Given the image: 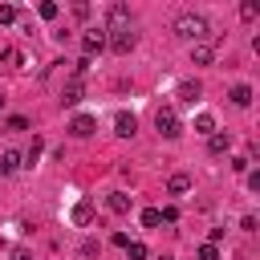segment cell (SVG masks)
Wrapping results in <instances>:
<instances>
[{"mask_svg": "<svg viewBox=\"0 0 260 260\" xmlns=\"http://www.w3.org/2000/svg\"><path fill=\"white\" fill-rule=\"evenodd\" d=\"M171 32L175 37H183V41H191V45H199V41H207L211 32H207V20L199 16V12H179L175 16V24H171Z\"/></svg>", "mask_w": 260, "mask_h": 260, "instance_id": "obj_1", "label": "cell"}, {"mask_svg": "<svg viewBox=\"0 0 260 260\" xmlns=\"http://www.w3.org/2000/svg\"><path fill=\"white\" fill-rule=\"evenodd\" d=\"M154 130H158L162 138H179V134H183V122H179V114H175L171 106H162V110L154 114Z\"/></svg>", "mask_w": 260, "mask_h": 260, "instance_id": "obj_2", "label": "cell"}, {"mask_svg": "<svg viewBox=\"0 0 260 260\" xmlns=\"http://www.w3.org/2000/svg\"><path fill=\"white\" fill-rule=\"evenodd\" d=\"M126 28H130L126 4H110V8H106V32H126Z\"/></svg>", "mask_w": 260, "mask_h": 260, "instance_id": "obj_3", "label": "cell"}, {"mask_svg": "<svg viewBox=\"0 0 260 260\" xmlns=\"http://www.w3.org/2000/svg\"><path fill=\"white\" fill-rule=\"evenodd\" d=\"M106 49H114L118 57H126L130 49H134V32L126 28V32H106Z\"/></svg>", "mask_w": 260, "mask_h": 260, "instance_id": "obj_4", "label": "cell"}, {"mask_svg": "<svg viewBox=\"0 0 260 260\" xmlns=\"http://www.w3.org/2000/svg\"><path fill=\"white\" fill-rule=\"evenodd\" d=\"M81 49H85V57L102 53V49H106V28H85V32H81Z\"/></svg>", "mask_w": 260, "mask_h": 260, "instance_id": "obj_5", "label": "cell"}, {"mask_svg": "<svg viewBox=\"0 0 260 260\" xmlns=\"http://www.w3.org/2000/svg\"><path fill=\"white\" fill-rule=\"evenodd\" d=\"M69 130H73V138H89V134L98 130V118H93V114H77V118L69 122Z\"/></svg>", "mask_w": 260, "mask_h": 260, "instance_id": "obj_6", "label": "cell"}, {"mask_svg": "<svg viewBox=\"0 0 260 260\" xmlns=\"http://www.w3.org/2000/svg\"><path fill=\"white\" fill-rule=\"evenodd\" d=\"M215 61V49H211V41H199V45H191V65H211Z\"/></svg>", "mask_w": 260, "mask_h": 260, "instance_id": "obj_7", "label": "cell"}, {"mask_svg": "<svg viewBox=\"0 0 260 260\" xmlns=\"http://www.w3.org/2000/svg\"><path fill=\"white\" fill-rule=\"evenodd\" d=\"M20 167H24V154L20 150H4L0 154V175H16Z\"/></svg>", "mask_w": 260, "mask_h": 260, "instance_id": "obj_8", "label": "cell"}, {"mask_svg": "<svg viewBox=\"0 0 260 260\" xmlns=\"http://www.w3.org/2000/svg\"><path fill=\"white\" fill-rule=\"evenodd\" d=\"M134 130H138L134 114H126V110H122V114L114 118V134H122V138H134Z\"/></svg>", "mask_w": 260, "mask_h": 260, "instance_id": "obj_9", "label": "cell"}, {"mask_svg": "<svg viewBox=\"0 0 260 260\" xmlns=\"http://www.w3.org/2000/svg\"><path fill=\"white\" fill-rule=\"evenodd\" d=\"M207 150H211V154H228V150H232V134H223V130L207 134Z\"/></svg>", "mask_w": 260, "mask_h": 260, "instance_id": "obj_10", "label": "cell"}, {"mask_svg": "<svg viewBox=\"0 0 260 260\" xmlns=\"http://www.w3.org/2000/svg\"><path fill=\"white\" fill-rule=\"evenodd\" d=\"M69 219H73L77 228H89V223H93V203H89V199H81V203L73 207V215H69Z\"/></svg>", "mask_w": 260, "mask_h": 260, "instance_id": "obj_11", "label": "cell"}, {"mask_svg": "<svg viewBox=\"0 0 260 260\" xmlns=\"http://www.w3.org/2000/svg\"><path fill=\"white\" fill-rule=\"evenodd\" d=\"M167 191H171V195H187V191H191V175H183V171H175V175L167 179Z\"/></svg>", "mask_w": 260, "mask_h": 260, "instance_id": "obj_12", "label": "cell"}, {"mask_svg": "<svg viewBox=\"0 0 260 260\" xmlns=\"http://www.w3.org/2000/svg\"><path fill=\"white\" fill-rule=\"evenodd\" d=\"M106 207H110L114 215H126V211H130V195H122V191H110V195H106Z\"/></svg>", "mask_w": 260, "mask_h": 260, "instance_id": "obj_13", "label": "cell"}, {"mask_svg": "<svg viewBox=\"0 0 260 260\" xmlns=\"http://www.w3.org/2000/svg\"><path fill=\"white\" fill-rule=\"evenodd\" d=\"M81 102V81L73 77V81H65V89H61V106H77Z\"/></svg>", "mask_w": 260, "mask_h": 260, "instance_id": "obj_14", "label": "cell"}, {"mask_svg": "<svg viewBox=\"0 0 260 260\" xmlns=\"http://www.w3.org/2000/svg\"><path fill=\"white\" fill-rule=\"evenodd\" d=\"M199 93H203V85H199V81H179V102H187V106H191Z\"/></svg>", "mask_w": 260, "mask_h": 260, "instance_id": "obj_15", "label": "cell"}, {"mask_svg": "<svg viewBox=\"0 0 260 260\" xmlns=\"http://www.w3.org/2000/svg\"><path fill=\"white\" fill-rule=\"evenodd\" d=\"M228 98H232V106H240V110H244V106H252V85H232V93H228Z\"/></svg>", "mask_w": 260, "mask_h": 260, "instance_id": "obj_16", "label": "cell"}, {"mask_svg": "<svg viewBox=\"0 0 260 260\" xmlns=\"http://www.w3.org/2000/svg\"><path fill=\"white\" fill-rule=\"evenodd\" d=\"M195 134H215V114H195Z\"/></svg>", "mask_w": 260, "mask_h": 260, "instance_id": "obj_17", "label": "cell"}, {"mask_svg": "<svg viewBox=\"0 0 260 260\" xmlns=\"http://www.w3.org/2000/svg\"><path fill=\"white\" fill-rule=\"evenodd\" d=\"M77 256H81V260H102V244H98V240H81Z\"/></svg>", "mask_w": 260, "mask_h": 260, "instance_id": "obj_18", "label": "cell"}, {"mask_svg": "<svg viewBox=\"0 0 260 260\" xmlns=\"http://www.w3.org/2000/svg\"><path fill=\"white\" fill-rule=\"evenodd\" d=\"M0 61H4V65H12V69H16V65H24L20 49H0Z\"/></svg>", "mask_w": 260, "mask_h": 260, "instance_id": "obj_19", "label": "cell"}, {"mask_svg": "<svg viewBox=\"0 0 260 260\" xmlns=\"http://www.w3.org/2000/svg\"><path fill=\"white\" fill-rule=\"evenodd\" d=\"M158 223H162L158 207H146V211H142V228H158Z\"/></svg>", "mask_w": 260, "mask_h": 260, "instance_id": "obj_20", "label": "cell"}, {"mask_svg": "<svg viewBox=\"0 0 260 260\" xmlns=\"http://www.w3.org/2000/svg\"><path fill=\"white\" fill-rule=\"evenodd\" d=\"M126 256H130V260H146V244L130 240V244H126Z\"/></svg>", "mask_w": 260, "mask_h": 260, "instance_id": "obj_21", "label": "cell"}, {"mask_svg": "<svg viewBox=\"0 0 260 260\" xmlns=\"http://www.w3.org/2000/svg\"><path fill=\"white\" fill-rule=\"evenodd\" d=\"M37 12H41V20H53V16H57V12H61V8H57V4H53V0H45V4H41V8H37Z\"/></svg>", "mask_w": 260, "mask_h": 260, "instance_id": "obj_22", "label": "cell"}, {"mask_svg": "<svg viewBox=\"0 0 260 260\" xmlns=\"http://www.w3.org/2000/svg\"><path fill=\"white\" fill-rule=\"evenodd\" d=\"M199 260H219V248L215 244H199Z\"/></svg>", "mask_w": 260, "mask_h": 260, "instance_id": "obj_23", "label": "cell"}, {"mask_svg": "<svg viewBox=\"0 0 260 260\" xmlns=\"http://www.w3.org/2000/svg\"><path fill=\"white\" fill-rule=\"evenodd\" d=\"M4 126H8V130H28V118H20V114H12V118H8Z\"/></svg>", "mask_w": 260, "mask_h": 260, "instance_id": "obj_24", "label": "cell"}, {"mask_svg": "<svg viewBox=\"0 0 260 260\" xmlns=\"http://www.w3.org/2000/svg\"><path fill=\"white\" fill-rule=\"evenodd\" d=\"M41 150H45V142H41V138H32V146H28V154H24V158H28V162H37V158H41Z\"/></svg>", "mask_w": 260, "mask_h": 260, "instance_id": "obj_25", "label": "cell"}, {"mask_svg": "<svg viewBox=\"0 0 260 260\" xmlns=\"http://www.w3.org/2000/svg\"><path fill=\"white\" fill-rule=\"evenodd\" d=\"M16 20V8L12 4H0V24H12Z\"/></svg>", "mask_w": 260, "mask_h": 260, "instance_id": "obj_26", "label": "cell"}, {"mask_svg": "<svg viewBox=\"0 0 260 260\" xmlns=\"http://www.w3.org/2000/svg\"><path fill=\"white\" fill-rule=\"evenodd\" d=\"M232 171H236V175H244V171H248V158H244V154H236V158H232Z\"/></svg>", "mask_w": 260, "mask_h": 260, "instance_id": "obj_27", "label": "cell"}, {"mask_svg": "<svg viewBox=\"0 0 260 260\" xmlns=\"http://www.w3.org/2000/svg\"><path fill=\"white\" fill-rule=\"evenodd\" d=\"M158 215H162V223H175V219H179V207H162Z\"/></svg>", "mask_w": 260, "mask_h": 260, "instance_id": "obj_28", "label": "cell"}, {"mask_svg": "<svg viewBox=\"0 0 260 260\" xmlns=\"http://www.w3.org/2000/svg\"><path fill=\"white\" fill-rule=\"evenodd\" d=\"M12 260H32V252H28L24 244H20V248H12Z\"/></svg>", "mask_w": 260, "mask_h": 260, "instance_id": "obj_29", "label": "cell"}, {"mask_svg": "<svg viewBox=\"0 0 260 260\" xmlns=\"http://www.w3.org/2000/svg\"><path fill=\"white\" fill-rule=\"evenodd\" d=\"M4 102H8V98H4V93H0V110H4Z\"/></svg>", "mask_w": 260, "mask_h": 260, "instance_id": "obj_30", "label": "cell"}, {"mask_svg": "<svg viewBox=\"0 0 260 260\" xmlns=\"http://www.w3.org/2000/svg\"><path fill=\"white\" fill-rule=\"evenodd\" d=\"M158 260H171V256H158Z\"/></svg>", "mask_w": 260, "mask_h": 260, "instance_id": "obj_31", "label": "cell"}]
</instances>
